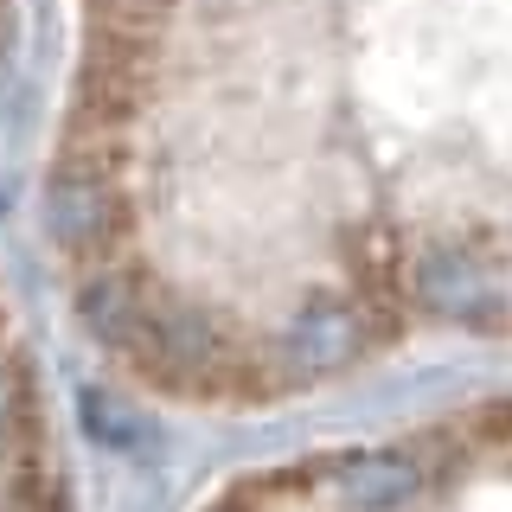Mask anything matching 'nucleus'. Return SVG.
Returning <instances> with one entry per match:
<instances>
[{"label": "nucleus", "instance_id": "obj_1", "mask_svg": "<svg viewBox=\"0 0 512 512\" xmlns=\"http://www.w3.org/2000/svg\"><path fill=\"white\" fill-rule=\"evenodd\" d=\"M0 512H77L52 372L7 276H0Z\"/></svg>", "mask_w": 512, "mask_h": 512}, {"label": "nucleus", "instance_id": "obj_2", "mask_svg": "<svg viewBox=\"0 0 512 512\" xmlns=\"http://www.w3.org/2000/svg\"><path fill=\"white\" fill-rule=\"evenodd\" d=\"M0 26H7V0H0Z\"/></svg>", "mask_w": 512, "mask_h": 512}]
</instances>
